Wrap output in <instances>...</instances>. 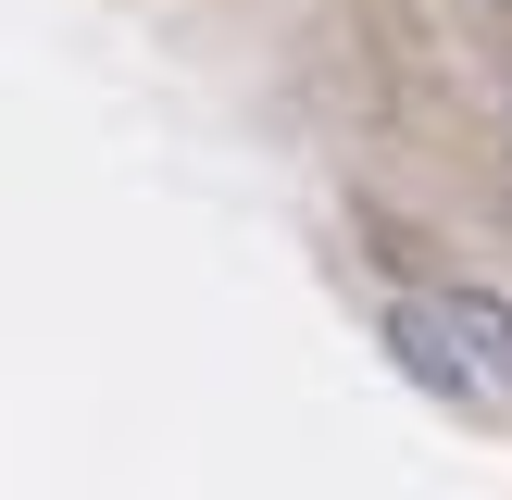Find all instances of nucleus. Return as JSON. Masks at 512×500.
Returning <instances> with one entry per match:
<instances>
[{"label":"nucleus","instance_id":"f257e3e1","mask_svg":"<svg viewBox=\"0 0 512 500\" xmlns=\"http://www.w3.org/2000/svg\"><path fill=\"white\" fill-rule=\"evenodd\" d=\"M375 350H388L425 400H450V413H475V400L500 388V363L475 350V325L450 313V300H375Z\"/></svg>","mask_w":512,"mask_h":500},{"label":"nucleus","instance_id":"f03ea898","mask_svg":"<svg viewBox=\"0 0 512 500\" xmlns=\"http://www.w3.org/2000/svg\"><path fill=\"white\" fill-rule=\"evenodd\" d=\"M450 313H463V325H475V350L512 375V313H500V300H488V288H450Z\"/></svg>","mask_w":512,"mask_h":500}]
</instances>
